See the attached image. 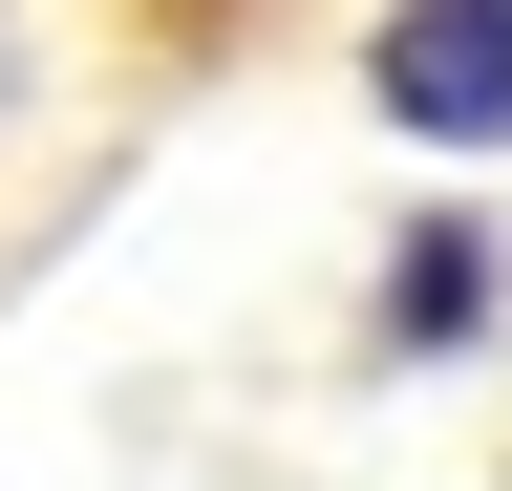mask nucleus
<instances>
[{
    "instance_id": "3",
    "label": "nucleus",
    "mask_w": 512,
    "mask_h": 491,
    "mask_svg": "<svg viewBox=\"0 0 512 491\" xmlns=\"http://www.w3.org/2000/svg\"><path fill=\"white\" fill-rule=\"evenodd\" d=\"M0 86H22V22H0Z\"/></svg>"
},
{
    "instance_id": "1",
    "label": "nucleus",
    "mask_w": 512,
    "mask_h": 491,
    "mask_svg": "<svg viewBox=\"0 0 512 491\" xmlns=\"http://www.w3.org/2000/svg\"><path fill=\"white\" fill-rule=\"evenodd\" d=\"M363 86L406 150H512V0H384Z\"/></svg>"
},
{
    "instance_id": "2",
    "label": "nucleus",
    "mask_w": 512,
    "mask_h": 491,
    "mask_svg": "<svg viewBox=\"0 0 512 491\" xmlns=\"http://www.w3.org/2000/svg\"><path fill=\"white\" fill-rule=\"evenodd\" d=\"M470 321H491V235H470V214H427L406 257H384V342H406V363H448Z\"/></svg>"
}]
</instances>
